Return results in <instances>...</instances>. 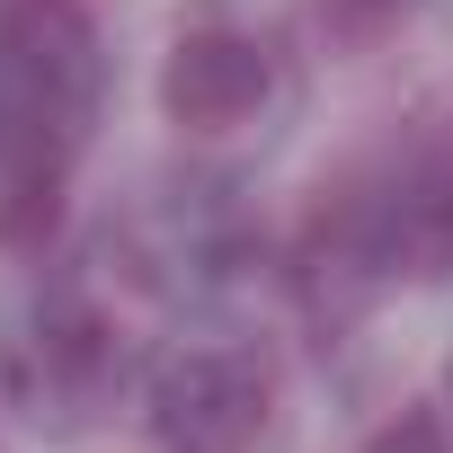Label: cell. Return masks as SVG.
I'll return each mask as SVG.
<instances>
[{"instance_id": "cell-1", "label": "cell", "mask_w": 453, "mask_h": 453, "mask_svg": "<svg viewBox=\"0 0 453 453\" xmlns=\"http://www.w3.org/2000/svg\"><path fill=\"white\" fill-rule=\"evenodd\" d=\"M400 276H453V107L409 116L382 151L329 178L303 232V285L329 311H356Z\"/></svg>"}, {"instance_id": "cell-2", "label": "cell", "mask_w": 453, "mask_h": 453, "mask_svg": "<svg viewBox=\"0 0 453 453\" xmlns=\"http://www.w3.org/2000/svg\"><path fill=\"white\" fill-rule=\"evenodd\" d=\"M98 27L81 0H0V241L45 250L98 116Z\"/></svg>"}, {"instance_id": "cell-3", "label": "cell", "mask_w": 453, "mask_h": 453, "mask_svg": "<svg viewBox=\"0 0 453 453\" xmlns=\"http://www.w3.org/2000/svg\"><path fill=\"white\" fill-rule=\"evenodd\" d=\"M0 391H10V409L27 426H45V435H89L125 400V338L98 311V294L45 285L19 311L10 347H0Z\"/></svg>"}, {"instance_id": "cell-4", "label": "cell", "mask_w": 453, "mask_h": 453, "mask_svg": "<svg viewBox=\"0 0 453 453\" xmlns=\"http://www.w3.org/2000/svg\"><path fill=\"white\" fill-rule=\"evenodd\" d=\"M107 250H116L125 276L151 285V294H204V285H232V276L258 258V213L241 204L232 178L178 169V178H142V187L116 204Z\"/></svg>"}, {"instance_id": "cell-5", "label": "cell", "mask_w": 453, "mask_h": 453, "mask_svg": "<svg viewBox=\"0 0 453 453\" xmlns=\"http://www.w3.org/2000/svg\"><path fill=\"white\" fill-rule=\"evenodd\" d=\"M276 356L250 338H187L142 373V435L160 453H258L276 426Z\"/></svg>"}, {"instance_id": "cell-6", "label": "cell", "mask_w": 453, "mask_h": 453, "mask_svg": "<svg viewBox=\"0 0 453 453\" xmlns=\"http://www.w3.org/2000/svg\"><path fill=\"white\" fill-rule=\"evenodd\" d=\"M276 81H285V63H276V45H267L258 27H241V19H196V27H178L169 54H160V116H169L178 134H232V125L267 116Z\"/></svg>"}, {"instance_id": "cell-7", "label": "cell", "mask_w": 453, "mask_h": 453, "mask_svg": "<svg viewBox=\"0 0 453 453\" xmlns=\"http://www.w3.org/2000/svg\"><path fill=\"white\" fill-rule=\"evenodd\" d=\"M356 453H453V409H391Z\"/></svg>"}, {"instance_id": "cell-8", "label": "cell", "mask_w": 453, "mask_h": 453, "mask_svg": "<svg viewBox=\"0 0 453 453\" xmlns=\"http://www.w3.org/2000/svg\"><path fill=\"white\" fill-rule=\"evenodd\" d=\"M400 19H418V0H320V27L347 36V45H373V36H391Z\"/></svg>"}, {"instance_id": "cell-9", "label": "cell", "mask_w": 453, "mask_h": 453, "mask_svg": "<svg viewBox=\"0 0 453 453\" xmlns=\"http://www.w3.org/2000/svg\"><path fill=\"white\" fill-rule=\"evenodd\" d=\"M444 409H453V356H444Z\"/></svg>"}]
</instances>
